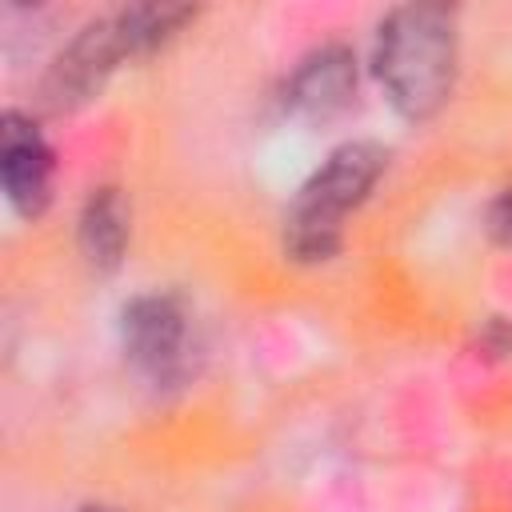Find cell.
Returning <instances> with one entry per match:
<instances>
[{
	"instance_id": "obj_1",
	"label": "cell",
	"mask_w": 512,
	"mask_h": 512,
	"mask_svg": "<svg viewBox=\"0 0 512 512\" xmlns=\"http://www.w3.org/2000/svg\"><path fill=\"white\" fill-rule=\"evenodd\" d=\"M372 64L388 100L408 120L432 116L456 76V16L440 4L392 8L380 20Z\"/></svg>"
},
{
	"instance_id": "obj_2",
	"label": "cell",
	"mask_w": 512,
	"mask_h": 512,
	"mask_svg": "<svg viewBox=\"0 0 512 512\" xmlns=\"http://www.w3.org/2000/svg\"><path fill=\"white\" fill-rule=\"evenodd\" d=\"M196 12L184 4H132L112 16L92 20L48 68L40 96L48 108H72L104 88V80L132 56L160 48L172 32H180Z\"/></svg>"
},
{
	"instance_id": "obj_3",
	"label": "cell",
	"mask_w": 512,
	"mask_h": 512,
	"mask_svg": "<svg viewBox=\"0 0 512 512\" xmlns=\"http://www.w3.org/2000/svg\"><path fill=\"white\" fill-rule=\"evenodd\" d=\"M388 164V152L368 140L340 144L296 192L284 220V248L296 260H328L340 248L344 216L372 192Z\"/></svg>"
},
{
	"instance_id": "obj_4",
	"label": "cell",
	"mask_w": 512,
	"mask_h": 512,
	"mask_svg": "<svg viewBox=\"0 0 512 512\" xmlns=\"http://www.w3.org/2000/svg\"><path fill=\"white\" fill-rule=\"evenodd\" d=\"M120 332H124V352L144 380H152L156 388H176L188 380L192 324L176 296L168 292L136 296L120 316Z\"/></svg>"
},
{
	"instance_id": "obj_5",
	"label": "cell",
	"mask_w": 512,
	"mask_h": 512,
	"mask_svg": "<svg viewBox=\"0 0 512 512\" xmlns=\"http://www.w3.org/2000/svg\"><path fill=\"white\" fill-rule=\"evenodd\" d=\"M0 180L8 204L28 220L52 200V148L20 112H4L0 120Z\"/></svg>"
},
{
	"instance_id": "obj_6",
	"label": "cell",
	"mask_w": 512,
	"mask_h": 512,
	"mask_svg": "<svg viewBox=\"0 0 512 512\" xmlns=\"http://www.w3.org/2000/svg\"><path fill=\"white\" fill-rule=\"evenodd\" d=\"M356 92V60L340 44H324L300 60L288 80V108L308 120H328L348 108Z\"/></svg>"
},
{
	"instance_id": "obj_7",
	"label": "cell",
	"mask_w": 512,
	"mask_h": 512,
	"mask_svg": "<svg viewBox=\"0 0 512 512\" xmlns=\"http://www.w3.org/2000/svg\"><path fill=\"white\" fill-rule=\"evenodd\" d=\"M80 248L88 264L112 272L128 248V204L116 188H96L80 212Z\"/></svg>"
},
{
	"instance_id": "obj_8",
	"label": "cell",
	"mask_w": 512,
	"mask_h": 512,
	"mask_svg": "<svg viewBox=\"0 0 512 512\" xmlns=\"http://www.w3.org/2000/svg\"><path fill=\"white\" fill-rule=\"evenodd\" d=\"M488 232H492L496 244L512 248V184L488 204Z\"/></svg>"
},
{
	"instance_id": "obj_9",
	"label": "cell",
	"mask_w": 512,
	"mask_h": 512,
	"mask_svg": "<svg viewBox=\"0 0 512 512\" xmlns=\"http://www.w3.org/2000/svg\"><path fill=\"white\" fill-rule=\"evenodd\" d=\"M84 512H112V508H84Z\"/></svg>"
}]
</instances>
